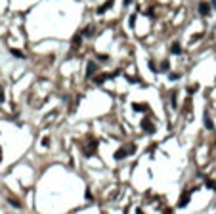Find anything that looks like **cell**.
Returning a JSON list of instances; mask_svg holds the SVG:
<instances>
[{
  "instance_id": "3",
  "label": "cell",
  "mask_w": 216,
  "mask_h": 214,
  "mask_svg": "<svg viewBox=\"0 0 216 214\" xmlns=\"http://www.w3.org/2000/svg\"><path fill=\"white\" fill-rule=\"evenodd\" d=\"M189 197H191V193H189V191H184V193H182V197H180V201H178V207H182V208H184L185 205L189 203Z\"/></svg>"
},
{
  "instance_id": "21",
  "label": "cell",
  "mask_w": 216,
  "mask_h": 214,
  "mask_svg": "<svg viewBox=\"0 0 216 214\" xmlns=\"http://www.w3.org/2000/svg\"><path fill=\"white\" fill-rule=\"evenodd\" d=\"M0 101H4V92H2V88H0Z\"/></svg>"
},
{
  "instance_id": "6",
  "label": "cell",
  "mask_w": 216,
  "mask_h": 214,
  "mask_svg": "<svg viewBox=\"0 0 216 214\" xmlns=\"http://www.w3.org/2000/svg\"><path fill=\"white\" fill-rule=\"evenodd\" d=\"M113 6V0H107V2H105V4H102V6L98 8V13H100V15H102V13H105L109 10V8Z\"/></svg>"
},
{
  "instance_id": "2",
  "label": "cell",
  "mask_w": 216,
  "mask_h": 214,
  "mask_svg": "<svg viewBox=\"0 0 216 214\" xmlns=\"http://www.w3.org/2000/svg\"><path fill=\"white\" fill-rule=\"evenodd\" d=\"M142 130H144V132H149V134H151V132H155V126H153V122H151V120H142Z\"/></svg>"
},
{
  "instance_id": "4",
  "label": "cell",
  "mask_w": 216,
  "mask_h": 214,
  "mask_svg": "<svg viewBox=\"0 0 216 214\" xmlns=\"http://www.w3.org/2000/svg\"><path fill=\"white\" fill-rule=\"evenodd\" d=\"M96 69H98V67H96V63L90 61L88 67H86V76H88V78H92V76H94V73H96Z\"/></svg>"
},
{
  "instance_id": "7",
  "label": "cell",
  "mask_w": 216,
  "mask_h": 214,
  "mask_svg": "<svg viewBox=\"0 0 216 214\" xmlns=\"http://www.w3.org/2000/svg\"><path fill=\"white\" fill-rule=\"evenodd\" d=\"M170 103H172L174 109L178 107V90H172V92H170Z\"/></svg>"
},
{
  "instance_id": "11",
  "label": "cell",
  "mask_w": 216,
  "mask_h": 214,
  "mask_svg": "<svg viewBox=\"0 0 216 214\" xmlns=\"http://www.w3.org/2000/svg\"><path fill=\"white\" fill-rule=\"evenodd\" d=\"M12 56H15V57H19V59H25V54H23V52L21 50H15V48H12Z\"/></svg>"
},
{
  "instance_id": "5",
  "label": "cell",
  "mask_w": 216,
  "mask_h": 214,
  "mask_svg": "<svg viewBox=\"0 0 216 214\" xmlns=\"http://www.w3.org/2000/svg\"><path fill=\"white\" fill-rule=\"evenodd\" d=\"M205 128H207V130H214V122H212L209 113H205Z\"/></svg>"
},
{
  "instance_id": "17",
  "label": "cell",
  "mask_w": 216,
  "mask_h": 214,
  "mask_svg": "<svg viewBox=\"0 0 216 214\" xmlns=\"http://www.w3.org/2000/svg\"><path fill=\"white\" fill-rule=\"evenodd\" d=\"M73 42H75V46H78V44H80V35H76V37H75V40H73Z\"/></svg>"
},
{
  "instance_id": "20",
  "label": "cell",
  "mask_w": 216,
  "mask_h": 214,
  "mask_svg": "<svg viewBox=\"0 0 216 214\" xmlns=\"http://www.w3.org/2000/svg\"><path fill=\"white\" fill-rule=\"evenodd\" d=\"M132 2H134V0H124V6H130Z\"/></svg>"
},
{
  "instance_id": "9",
  "label": "cell",
  "mask_w": 216,
  "mask_h": 214,
  "mask_svg": "<svg viewBox=\"0 0 216 214\" xmlns=\"http://www.w3.org/2000/svg\"><path fill=\"white\" fill-rule=\"evenodd\" d=\"M170 52H172V54H176V56H178V54H182V46H180V42H174V44H172V48H170Z\"/></svg>"
},
{
  "instance_id": "12",
  "label": "cell",
  "mask_w": 216,
  "mask_h": 214,
  "mask_svg": "<svg viewBox=\"0 0 216 214\" xmlns=\"http://www.w3.org/2000/svg\"><path fill=\"white\" fill-rule=\"evenodd\" d=\"M8 203H10L12 207H15V208H19V207H21V203H19L17 199H13V197H8Z\"/></svg>"
},
{
  "instance_id": "10",
  "label": "cell",
  "mask_w": 216,
  "mask_h": 214,
  "mask_svg": "<svg viewBox=\"0 0 216 214\" xmlns=\"http://www.w3.org/2000/svg\"><path fill=\"white\" fill-rule=\"evenodd\" d=\"M132 109H134V111H147V105H146V103H134Z\"/></svg>"
},
{
  "instance_id": "19",
  "label": "cell",
  "mask_w": 216,
  "mask_h": 214,
  "mask_svg": "<svg viewBox=\"0 0 216 214\" xmlns=\"http://www.w3.org/2000/svg\"><path fill=\"white\" fill-rule=\"evenodd\" d=\"M207 185H209V187H212V189L216 187V183H214V182H210V180H209V182H207Z\"/></svg>"
},
{
  "instance_id": "13",
  "label": "cell",
  "mask_w": 216,
  "mask_h": 214,
  "mask_svg": "<svg viewBox=\"0 0 216 214\" xmlns=\"http://www.w3.org/2000/svg\"><path fill=\"white\" fill-rule=\"evenodd\" d=\"M147 65H149V69H151L153 73H157V71H159V67L155 65V61H153V59H149V61H147Z\"/></svg>"
},
{
  "instance_id": "14",
  "label": "cell",
  "mask_w": 216,
  "mask_h": 214,
  "mask_svg": "<svg viewBox=\"0 0 216 214\" xmlns=\"http://www.w3.org/2000/svg\"><path fill=\"white\" fill-rule=\"evenodd\" d=\"M128 25H130V29H134V25H136V13H132V15H130V19H128Z\"/></svg>"
},
{
  "instance_id": "16",
  "label": "cell",
  "mask_w": 216,
  "mask_h": 214,
  "mask_svg": "<svg viewBox=\"0 0 216 214\" xmlns=\"http://www.w3.org/2000/svg\"><path fill=\"white\" fill-rule=\"evenodd\" d=\"M159 69H161V71H168V61H163Z\"/></svg>"
},
{
  "instance_id": "15",
  "label": "cell",
  "mask_w": 216,
  "mask_h": 214,
  "mask_svg": "<svg viewBox=\"0 0 216 214\" xmlns=\"http://www.w3.org/2000/svg\"><path fill=\"white\" fill-rule=\"evenodd\" d=\"M180 78V75H176V73H170V75H168V80H178Z\"/></svg>"
},
{
  "instance_id": "8",
  "label": "cell",
  "mask_w": 216,
  "mask_h": 214,
  "mask_svg": "<svg viewBox=\"0 0 216 214\" xmlns=\"http://www.w3.org/2000/svg\"><path fill=\"white\" fill-rule=\"evenodd\" d=\"M128 155H130V153H128V149H124V147H122V149H119V151L115 153V159H117V161H121V159L128 157Z\"/></svg>"
},
{
  "instance_id": "18",
  "label": "cell",
  "mask_w": 216,
  "mask_h": 214,
  "mask_svg": "<svg viewBox=\"0 0 216 214\" xmlns=\"http://www.w3.org/2000/svg\"><path fill=\"white\" fill-rule=\"evenodd\" d=\"M42 145H50V138H42Z\"/></svg>"
},
{
  "instance_id": "1",
  "label": "cell",
  "mask_w": 216,
  "mask_h": 214,
  "mask_svg": "<svg viewBox=\"0 0 216 214\" xmlns=\"http://www.w3.org/2000/svg\"><path fill=\"white\" fill-rule=\"evenodd\" d=\"M199 13H201L203 17H207L210 13V4L209 2H199Z\"/></svg>"
}]
</instances>
